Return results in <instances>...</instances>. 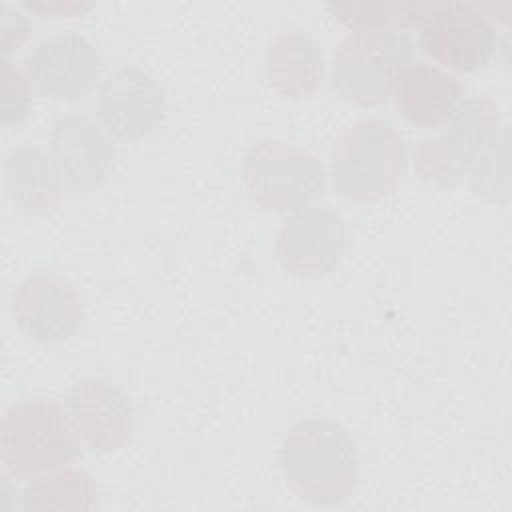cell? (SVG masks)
<instances>
[{"label":"cell","mask_w":512,"mask_h":512,"mask_svg":"<svg viewBox=\"0 0 512 512\" xmlns=\"http://www.w3.org/2000/svg\"><path fill=\"white\" fill-rule=\"evenodd\" d=\"M30 34V22L20 12L2 6L0 8V48L6 58V54L14 48H18Z\"/></svg>","instance_id":"21"},{"label":"cell","mask_w":512,"mask_h":512,"mask_svg":"<svg viewBox=\"0 0 512 512\" xmlns=\"http://www.w3.org/2000/svg\"><path fill=\"white\" fill-rule=\"evenodd\" d=\"M328 10L352 32L356 30H378L398 18L404 24H414L412 4L394 2H340L330 4Z\"/></svg>","instance_id":"19"},{"label":"cell","mask_w":512,"mask_h":512,"mask_svg":"<svg viewBox=\"0 0 512 512\" xmlns=\"http://www.w3.org/2000/svg\"><path fill=\"white\" fill-rule=\"evenodd\" d=\"M510 150H508V130L482 152L472 170L468 172L470 186L476 196L486 202L506 204L510 196Z\"/></svg>","instance_id":"18"},{"label":"cell","mask_w":512,"mask_h":512,"mask_svg":"<svg viewBox=\"0 0 512 512\" xmlns=\"http://www.w3.org/2000/svg\"><path fill=\"white\" fill-rule=\"evenodd\" d=\"M412 56L414 42L398 28L350 32L334 52L332 88L348 102L380 106Z\"/></svg>","instance_id":"4"},{"label":"cell","mask_w":512,"mask_h":512,"mask_svg":"<svg viewBox=\"0 0 512 512\" xmlns=\"http://www.w3.org/2000/svg\"><path fill=\"white\" fill-rule=\"evenodd\" d=\"M242 178L262 208L280 212L308 206L326 188L322 162L308 150L278 140H262L248 148Z\"/></svg>","instance_id":"6"},{"label":"cell","mask_w":512,"mask_h":512,"mask_svg":"<svg viewBox=\"0 0 512 512\" xmlns=\"http://www.w3.org/2000/svg\"><path fill=\"white\" fill-rule=\"evenodd\" d=\"M94 504L96 484L82 468L34 478L22 492L24 510H90Z\"/></svg>","instance_id":"17"},{"label":"cell","mask_w":512,"mask_h":512,"mask_svg":"<svg viewBox=\"0 0 512 512\" xmlns=\"http://www.w3.org/2000/svg\"><path fill=\"white\" fill-rule=\"evenodd\" d=\"M406 172V144L386 120L366 118L344 128L332 152V188L350 202L392 194Z\"/></svg>","instance_id":"2"},{"label":"cell","mask_w":512,"mask_h":512,"mask_svg":"<svg viewBox=\"0 0 512 512\" xmlns=\"http://www.w3.org/2000/svg\"><path fill=\"white\" fill-rule=\"evenodd\" d=\"M0 454L10 476L36 478L70 464L80 454V440L68 412L56 400L32 398L4 412Z\"/></svg>","instance_id":"3"},{"label":"cell","mask_w":512,"mask_h":512,"mask_svg":"<svg viewBox=\"0 0 512 512\" xmlns=\"http://www.w3.org/2000/svg\"><path fill=\"white\" fill-rule=\"evenodd\" d=\"M446 124L440 136L422 140L414 152L416 172L436 186L462 182L482 152L504 130L498 106L486 96L462 100Z\"/></svg>","instance_id":"5"},{"label":"cell","mask_w":512,"mask_h":512,"mask_svg":"<svg viewBox=\"0 0 512 512\" xmlns=\"http://www.w3.org/2000/svg\"><path fill=\"white\" fill-rule=\"evenodd\" d=\"M32 102V82L30 78L12 66L8 58H2V102H0V122L2 126L18 124L26 118Z\"/></svg>","instance_id":"20"},{"label":"cell","mask_w":512,"mask_h":512,"mask_svg":"<svg viewBox=\"0 0 512 512\" xmlns=\"http://www.w3.org/2000/svg\"><path fill=\"white\" fill-rule=\"evenodd\" d=\"M50 158L70 190L90 192L108 178L114 166V146L90 116L72 112L52 126Z\"/></svg>","instance_id":"12"},{"label":"cell","mask_w":512,"mask_h":512,"mask_svg":"<svg viewBox=\"0 0 512 512\" xmlns=\"http://www.w3.org/2000/svg\"><path fill=\"white\" fill-rule=\"evenodd\" d=\"M96 46L82 34H60L42 40L26 58V72L36 90L48 98L74 100L88 94L100 76Z\"/></svg>","instance_id":"11"},{"label":"cell","mask_w":512,"mask_h":512,"mask_svg":"<svg viewBox=\"0 0 512 512\" xmlns=\"http://www.w3.org/2000/svg\"><path fill=\"white\" fill-rule=\"evenodd\" d=\"M346 250V222L328 206H304L288 216L276 238L282 268L300 278H318L338 266Z\"/></svg>","instance_id":"8"},{"label":"cell","mask_w":512,"mask_h":512,"mask_svg":"<svg viewBox=\"0 0 512 512\" xmlns=\"http://www.w3.org/2000/svg\"><path fill=\"white\" fill-rule=\"evenodd\" d=\"M96 110L108 132L122 140H140L162 124L166 96L150 74L122 66L102 82Z\"/></svg>","instance_id":"10"},{"label":"cell","mask_w":512,"mask_h":512,"mask_svg":"<svg viewBox=\"0 0 512 512\" xmlns=\"http://www.w3.org/2000/svg\"><path fill=\"white\" fill-rule=\"evenodd\" d=\"M280 466L288 488L300 500L334 506L356 488L358 448L342 424L328 418H306L284 434Z\"/></svg>","instance_id":"1"},{"label":"cell","mask_w":512,"mask_h":512,"mask_svg":"<svg viewBox=\"0 0 512 512\" xmlns=\"http://www.w3.org/2000/svg\"><path fill=\"white\" fill-rule=\"evenodd\" d=\"M18 326L38 342H62L82 322V300L78 288L64 276L38 270L26 276L12 298Z\"/></svg>","instance_id":"9"},{"label":"cell","mask_w":512,"mask_h":512,"mask_svg":"<svg viewBox=\"0 0 512 512\" xmlns=\"http://www.w3.org/2000/svg\"><path fill=\"white\" fill-rule=\"evenodd\" d=\"M66 412L82 440L112 452L132 434L134 408L130 396L110 378H84L66 396Z\"/></svg>","instance_id":"13"},{"label":"cell","mask_w":512,"mask_h":512,"mask_svg":"<svg viewBox=\"0 0 512 512\" xmlns=\"http://www.w3.org/2000/svg\"><path fill=\"white\" fill-rule=\"evenodd\" d=\"M418 28L424 52L458 72L484 68L498 46L492 22L464 2L428 4Z\"/></svg>","instance_id":"7"},{"label":"cell","mask_w":512,"mask_h":512,"mask_svg":"<svg viewBox=\"0 0 512 512\" xmlns=\"http://www.w3.org/2000/svg\"><path fill=\"white\" fill-rule=\"evenodd\" d=\"M462 100L464 86L460 80L428 62L408 64L394 84L398 112L408 122L424 128H436L448 122Z\"/></svg>","instance_id":"14"},{"label":"cell","mask_w":512,"mask_h":512,"mask_svg":"<svg viewBox=\"0 0 512 512\" xmlns=\"http://www.w3.org/2000/svg\"><path fill=\"white\" fill-rule=\"evenodd\" d=\"M24 6H28L34 12H40L44 16H52V14H60V16H72V14H82L84 10L92 8V4H78V2H48V0H40V2H24Z\"/></svg>","instance_id":"22"},{"label":"cell","mask_w":512,"mask_h":512,"mask_svg":"<svg viewBox=\"0 0 512 512\" xmlns=\"http://www.w3.org/2000/svg\"><path fill=\"white\" fill-rule=\"evenodd\" d=\"M272 88L284 98H308L322 82L324 58L318 44L304 32L278 34L266 52Z\"/></svg>","instance_id":"15"},{"label":"cell","mask_w":512,"mask_h":512,"mask_svg":"<svg viewBox=\"0 0 512 512\" xmlns=\"http://www.w3.org/2000/svg\"><path fill=\"white\" fill-rule=\"evenodd\" d=\"M6 182L12 198L30 214H52L62 202V178L40 148L16 146L6 156Z\"/></svg>","instance_id":"16"}]
</instances>
